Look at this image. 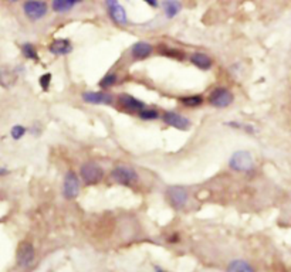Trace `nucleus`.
Instances as JSON below:
<instances>
[{
	"label": "nucleus",
	"instance_id": "7",
	"mask_svg": "<svg viewBox=\"0 0 291 272\" xmlns=\"http://www.w3.org/2000/svg\"><path fill=\"white\" fill-rule=\"evenodd\" d=\"M23 13L31 21H39L47 16L49 4L44 0H26L23 3Z\"/></svg>",
	"mask_w": 291,
	"mask_h": 272
},
{
	"label": "nucleus",
	"instance_id": "31",
	"mask_svg": "<svg viewBox=\"0 0 291 272\" xmlns=\"http://www.w3.org/2000/svg\"><path fill=\"white\" fill-rule=\"evenodd\" d=\"M6 175H9V170H7V169L0 167V176H6Z\"/></svg>",
	"mask_w": 291,
	"mask_h": 272
},
{
	"label": "nucleus",
	"instance_id": "29",
	"mask_svg": "<svg viewBox=\"0 0 291 272\" xmlns=\"http://www.w3.org/2000/svg\"><path fill=\"white\" fill-rule=\"evenodd\" d=\"M142 1H145L152 9H156L159 6V0H142Z\"/></svg>",
	"mask_w": 291,
	"mask_h": 272
},
{
	"label": "nucleus",
	"instance_id": "16",
	"mask_svg": "<svg viewBox=\"0 0 291 272\" xmlns=\"http://www.w3.org/2000/svg\"><path fill=\"white\" fill-rule=\"evenodd\" d=\"M161 6L166 19H175L182 10V3L179 0H162Z\"/></svg>",
	"mask_w": 291,
	"mask_h": 272
},
{
	"label": "nucleus",
	"instance_id": "19",
	"mask_svg": "<svg viewBox=\"0 0 291 272\" xmlns=\"http://www.w3.org/2000/svg\"><path fill=\"white\" fill-rule=\"evenodd\" d=\"M226 272H256V270L246 260H233L227 264Z\"/></svg>",
	"mask_w": 291,
	"mask_h": 272
},
{
	"label": "nucleus",
	"instance_id": "13",
	"mask_svg": "<svg viewBox=\"0 0 291 272\" xmlns=\"http://www.w3.org/2000/svg\"><path fill=\"white\" fill-rule=\"evenodd\" d=\"M73 43L70 39H56L49 44V53L54 57H66L73 53Z\"/></svg>",
	"mask_w": 291,
	"mask_h": 272
},
{
	"label": "nucleus",
	"instance_id": "32",
	"mask_svg": "<svg viewBox=\"0 0 291 272\" xmlns=\"http://www.w3.org/2000/svg\"><path fill=\"white\" fill-rule=\"evenodd\" d=\"M153 272H168L166 270H163L161 267H153Z\"/></svg>",
	"mask_w": 291,
	"mask_h": 272
},
{
	"label": "nucleus",
	"instance_id": "8",
	"mask_svg": "<svg viewBox=\"0 0 291 272\" xmlns=\"http://www.w3.org/2000/svg\"><path fill=\"white\" fill-rule=\"evenodd\" d=\"M81 99L85 104L90 105H107V107H112L115 104V98L108 91H84L81 92Z\"/></svg>",
	"mask_w": 291,
	"mask_h": 272
},
{
	"label": "nucleus",
	"instance_id": "23",
	"mask_svg": "<svg viewBox=\"0 0 291 272\" xmlns=\"http://www.w3.org/2000/svg\"><path fill=\"white\" fill-rule=\"evenodd\" d=\"M137 117L140 118V119H142V121L152 122V121H158V119H161L162 114H161V111H159V109H156V108L146 107V108H144Z\"/></svg>",
	"mask_w": 291,
	"mask_h": 272
},
{
	"label": "nucleus",
	"instance_id": "17",
	"mask_svg": "<svg viewBox=\"0 0 291 272\" xmlns=\"http://www.w3.org/2000/svg\"><path fill=\"white\" fill-rule=\"evenodd\" d=\"M205 97L202 94H192V95H183L179 98V104L183 108H188V109H196V108H201L205 105Z\"/></svg>",
	"mask_w": 291,
	"mask_h": 272
},
{
	"label": "nucleus",
	"instance_id": "33",
	"mask_svg": "<svg viewBox=\"0 0 291 272\" xmlns=\"http://www.w3.org/2000/svg\"><path fill=\"white\" fill-rule=\"evenodd\" d=\"M7 1H10V3H16V1H19V0H7Z\"/></svg>",
	"mask_w": 291,
	"mask_h": 272
},
{
	"label": "nucleus",
	"instance_id": "5",
	"mask_svg": "<svg viewBox=\"0 0 291 272\" xmlns=\"http://www.w3.org/2000/svg\"><path fill=\"white\" fill-rule=\"evenodd\" d=\"M234 102V94L229 88L216 87L208 95V104L216 109H226Z\"/></svg>",
	"mask_w": 291,
	"mask_h": 272
},
{
	"label": "nucleus",
	"instance_id": "2",
	"mask_svg": "<svg viewBox=\"0 0 291 272\" xmlns=\"http://www.w3.org/2000/svg\"><path fill=\"white\" fill-rule=\"evenodd\" d=\"M78 175L84 186H97L104 180L105 172L97 162H84L80 166Z\"/></svg>",
	"mask_w": 291,
	"mask_h": 272
},
{
	"label": "nucleus",
	"instance_id": "6",
	"mask_svg": "<svg viewBox=\"0 0 291 272\" xmlns=\"http://www.w3.org/2000/svg\"><path fill=\"white\" fill-rule=\"evenodd\" d=\"M81 179L80 175L74 170H69L64 175V180H63V197L69 202L75 200L81 192Z\"/></svg>",
	"mask_w": 291,
	"mask_h": 272
},
{
	"label": "nucleus",
	"instance_id": "3",
	"mask_svg": "<svg viewBox=\"0 0 291 272\" xmlns=\"http://www.w3.org/2000/svg\"><path fill=\"white\" fill-rule=\"evenodd\" d=\"M189 190L185 186H168L165 190V200L173 210H183L189 203Z\"/></svg>",
	"mask_w": 291,
	"mask_h": 272
},
{
	"label": "nucleus",
	"instance_id": "30",
	"mask_svg": "<svg viewBox=\"0 0 291 272\" xmlns=\"http://www.w3.org/2000/svg\"><path fill=\"white\" fill-rule=\"evenodd\" d=\"M104 3H105V6H107V7H111V6H114V4L120 3V0H104Z\"/></svg>",
	"mask_w": 291,
	"mask_h": 272
},
{
	"label": "nucleus",
	"instance_id": "28",
	"mask_svg": "<svg viewBox=\"0 0 291 272\" xmlns=\"http://www.w3.org/2000/svg\"><path fill=\"white\" fill-rule=\"evenodd\" d=\"M166 241H168L169 244H178L179 241H181V235H179L178 233L171 234V235H169V237L166 238Z\"/></svg>",
	"mask_w": 291,
	"mask_h": 272
},
{
	"label": "nucleus",
	"instance_id": "18",
	"mask_svg": "<svg viewBox=\"0 0 291 272\" xmlns=\"http://www.w3.org/2000/svg\"><path fill=\"white\" fill-rule=\"evenodd\" d=\"M82 0H51V9L56 13H67L74 9Z\"/></svg>",
	"mask_w": 291,
	"mask_h": 272
},
{
	"label": "nucleus",
	"instance_id": "10",
	"mask_svg": "<svg viewBox=\"0 0 291 272\" xmlns=\"http://www.w3.org/2000/svg\"><path fill=\"white\" fill-rule=\"evenodd\" d=\"M117 102L124 111L135 114V115H138L144 108H146V104L144 101H141L140 98L134 97V95L127 94V92H121L117 98Z\"/></svg>",
	"mask_w": 291,
	"mask_h": 272
},
{
	"label": "nucleus",
	"instance_id": "21",
	"mask_svg": "<svg viewBox=\"0 0 291 272\" xmlns=\"http://www.w3.org/2000/svg\"><path fill=\"white\" fill-rule=\"evenodd\" d=\"M17 79V75L13 69L7 68H0V85L4 88L11 87Z\"/></svg>",
	"mask_w": 291,
	"mask_h": 272
},
{
	"label": "nucleus",
	"instance_id": "15",
	"mask_svg": "<svg viewBox=\"0 0 291 272\" xmlns=\"http://www.w3.org/2000/svg\"><path fill=\"white\" fill-rule=\"evenodd\" d=\"M107 11H108V16L110 19L120 27H125L128 24V14H127V10L125 7L121 4V3H117L111 7H107Z\"/></svg>",
	"mask_w": 291,
	"mask_h": 272
},
{
	"label": "nucleus",
	"instance_id": "1",
	"mask_svg": "<svg viewBox=\"0 0 291 272\" xmlns=\"http://www.w3.org/2000/svg\"><path fill=\"white\" fill-rule=\"evenodd\" d=\"M111 180L115 185L124 186V187H135L140 183V175L138 172L127 165H118L112 167L110 172Z\"/></svg>",
	"mask_w": 291,
	"mask_h": 272
},
{
	"label": "nucleus",
	"instance_id": "11",
	"mask_svg": "<svg viewBox=\"0 0 291 272\" xmlns=\"http://www.w3.org/2000/svg\"><path fill=\"white\" fill-rule=\"evenodd\" d=\"M16 260H17V265L20 268H30L36 260V250H34L33 244L27 243V241L21 243L17 248Z\"/></svg>",
	"mask_w": 291,
	"mask_h": 272
},
{
	"label": "nucleus",
	"instance_id": "25",
	"mask_svg": "<svg viewBox=\"0 0 291 272\" xmlns=\"http://www.w3.org/2000/svg\"><path fill=\"white\" fill-rule=\"evenodd\" d=\"M224 125L230 127L231 129H240V131H244L247 134H254L256 129L251 127V125H247V124H241V122H236V121H230V122H226Z\"/></svg>",
	"mask_w": 291,
	"mask_h": 272
},
{
	"label": "nucleus",
	"instance_id": "4",
	"mask_svg": "<svg viewBox=\"0 0 291 272\" xmlns=\"http://www.w3.org/2000/svg\"><path fill=\"white\" fill-rule=\"evenodd\" d=\"M227 165L233 172L247 175V173L253 172V169H254V159H253L250 152H247V150H236L230 156Z\"/></svg>",
	"mask_w": 291,
	"mask_h": 272
},
{
	"label": "nucleus",
	"instance_id": "20",
	"mask_svg": "<svg viewBox=\"0 0 291 272\" xmlns=\"http://www.w3.org/2000/svg\"><path fill=\"white\" fill-rule=\"evenodd\" d=\"M158 53L162 57H166L169 60H175V61H185V53L181 49H175V47H169V46H161L158 49Z\"/></svg>",
	"mask_w": 291,
	"mask_h": 272
},
{
	"label": "nucleus",
	"instance_id": "14",
	"mask_svg": "<svg viewBox=\"0 0 291 272\" xmlns=\"http://www.w3.org/2000/svg\"><path fill=\"white\" fill-rule=\"evenodd\" d=\"M189 63L201 71H209L215 66V61L211 56H208L206 53H201V51L192 53L189 56Z\"/></svg>",
	"mask_w": 291,
	"mask_h": 272
},
{
	"label": "nucleus",
	"instance_id": "22",
	"mask_svg": "<svg viewBox=\"0 0 291 272\" xmlns=\"http://www.w3.org/2000/svg\"><path fill=\"white\" fill-rule=\"evenodd\" d=\"M117 84H118V75H117V72L110 71V72H107L104 77L101 78L100 82H98V87H100V89L108 91L111 88L115 87Z\"/></svg>",
	"mask_w": 291,
	"mask_h": 272
},
{
	"label": "nucleus",
	"instance_id": "27",
	"mask_svg": "<svg viewBox=\"0 0 291 272\" xmlns=\"http://www.w3.org/2000/svg\"><path fill=\"white\" fill-rule=\"evenodd\" d=\"M26 134H27V128L23 127V125H14L10 129V136L13 140H20Z\"/></svg>",
	"mask_w": 291,
	"mask_h": 272
},
{
	"label": "nucleus",
	"instance_id": "26",
	"mask_svg": "<svg viewBox=\"0 0 291 272\" xmlns=\"http://www.w3.org/2000/svg\"><path fill=\"white\" fill-rule=\"evenodd\" d=\"M51 82H53V75H51L50 72H44V74L40 75V78H39V85H40V88L44 92H47V91L50 89Z\"/></svg>",
	"mask_w": 291,
	"mask_h": 272
},
{
	"label": "nucleus",
	"instance_id": "9",
	"mask_svg": "<svg viewBox=\"0 0 291 272\" xmlns=\"http://www.w3.org/2000/svg\"><path fill=\"white\" fill-rule=\"evenodd\" d=\"M161 119L165 125L175 128L178 131H189L192 127L191 119L179 114V112H176V111H166V112H163Z\"/></svg>",
	"mask_w": 291,
	"mask_h": 272
},
{
	"label": "nucleus",
	"instance_id": "24",
	"mask_svg": "<svg viewBox=\"0 0 291 272\" xmlns=\"http://www.w3.org/2000/svg\"><path fill=\"white\" fill-rule=\"evenodd\" d=\"M20 50L23 57L26 60H30V61H39V60H40V57H39V51H37L34 44H31V43H24V44H21Z\"/></svg>",
	"mask_w": 291,
	"mask_h": 272
},
{
	"label": "nucleus",
	"instance_id": "12",
	"mask_svg": "<svg viewBox=\"0 0 291 272\" xmlns=\"http://www.w3.org/2000/svg\"><path fill=\"white\" fill-rule=\"evenodd\" d=\"M155 51V47L148 41H137L131 46L130 56L134 61H144L149 59Z\"/></svg>",
	"mask_w": 291,
	"mask_h": 272
}]
</instances>
